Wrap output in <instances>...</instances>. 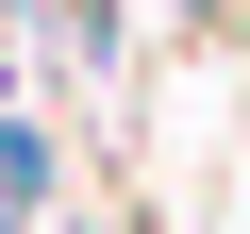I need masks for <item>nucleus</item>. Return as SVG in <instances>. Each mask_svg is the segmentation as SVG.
I'll return each mask as SVG.
<instances>
[{
	"mask_svg": "<svg viewBox=\"0 0 250 234\" xmlns=\"http://www.w3.org/2000/svg\"><path fill=\"white\" fill-rule=\"evenodd\" d=\"M67 17H83V34H100V17H117V0H67Z\"/></svg>",
	"mask_w": 250,
	"mask_h": 234,
	"instance_id": "nucleus-1",
	"label": "nucleus"
}]
</instances>
